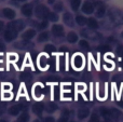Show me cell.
Masks as SVG:
<instances>
[{"instance_id":"6da1fadb","label":"cell","mask_w":123,"mask_h":122,"mask_svg":"<svg viewBox=\"0 0 123 122\" xmlns=\"http://www.w3.org/2000/svg\"><path fill=\"white\" fill-rule=\"evenodd\" d=\"M35 13H36V16L38 17V18H41V19L44 21L45 18H48V15H49L50 11L45 6H43V4H39V6L35 9Z\"/></svg>"},{"instance_id":"7a4b0ae2","label":"cell","mask_w":123,"mask_h":122,"mask_svg":"<svg viewBox=\"0 0 123 122\" xmlns=\"http://www.w3.org/2000/svg\"><path fill=\"white\" fill-rule=\"evenodd\" d=\"M24 27H25V23H24L23 21H21V19H13V21H11L10 23L6 25L8 29L15 30V31H17V32L23 30Z\"/></svg>"},{"instance_id":"3957f363","label":"cell","mask_w":123,"mask_h":122,"mask_svg":"<svg viewBox=\"0 0 123 122\" xmlns=\"http://www.w3.org/2000/svg\"><path fill=\"white\" fill-rule=\"evenodd\" d=\"M109 16H110L111 21L115 22V23L123 24V12H121V11H118V10L110 11L109 12Z\"/></svg>"},{"instance_id":"277c9868","label":"cell","mask_w":123,"mask_h":122,"mask_svg":"<svg viewBox=\"0 0 123 122\" xmlns=\"http://www.w3.org/2000/svg\"><path fill=\"white\" fill-rule=\"evenodd\" d=\"M94 6H95V4L92 0H86L82 6V11L85 14H91L94 12Z\"/></svg>"},{"instance_id":"5b68a950","label":"cell","mask_w":123,"mask_h":122,"mask_svg":"<svg viewBox=\"0 0 123 122\" xmlns=\"http://www.w3.org/2000/svg\"><path fill=\"white\" fill-rule=\"evenodd\" d=\"M14 47L17 48V49H21V50H29L34 47V43H31L28 40H22V41H19V42L15 43Z\"/></svg>"},{"instance_id":"8992f818","label":"cell","mask_w":123,"mask_h":122,"mask_svg":"<svg viewBox=\"0 0 123 122\" xmlns=\"http://www.w3.org/2000/svg\"><path fill=\"white\" fill-rule=\"evenodd\" d=\"M17 34H18V32L15 31V30L8 29V28H6V30L4 31V40L8 41V42H11V41H13V40L16 39Z\"/></svg>"},{"instance_id":"52a82bcc","label":"cell","mask_w":123,"mask_h":122,"mask_svg":"<svg viewBox=\"0 0 123 122\" xmlns=\"http://www.w3.org/2000/svg\"><path fill=\"white\" fill-rule=\"evenodd\" d=\"M34 13V8H32L31 3H25L22 6V14L25 15L27 17H30Z\"/></svg>"},{"instance_id":"ba28073f","label":"cell","mask_w":123,"mask_h":122,"mask_svg":"<svg viewBox=\"0 0 123 122\" xmlns=\"http://www.w3.org/2000/svg\"><path fill=\"white\" fill-rule=\"evenodd\" d=\"M2 14H3V16L6 17V18L11 19V21H13V19L15 18V16H16L15 11L12 10L11 8H4L3 10H2Z\"/></svg>"},{"instance_id":"9c48e42d","label":"cell","mask_w":123,"mask_h":122,"mask_svg":"<svg viewBox=\"0 0 123 122\" xmlns=\"http://www.w3.org/2000/svg\"><path fill=\"white\" fill-rule=\"evenodd\" d=\"M24 108V106H22V105H13V106H11L10 108H9V115L10 116H17V115L21 112V110Z\"/></svg>"},{"instance_id":"30bf717a","label":"cell","mask_w":123,"mask_h":122,"mask_svg":"<svg viewBox=\"0 0 123 122\" xmlns=\"http://www.w3.org/2000/svg\"><path fill=\"white\" fill-rule=\"evenodd\" d=\"M52 34L55 37H63L64 36V28L61 25H53L52 26Z\"/></svg>"},{"instance_id":"8fae6325","label":"cell","mask_w":123,"mask_h":122,"mask_svg":"<svg viewBox=\"0 0 123 122\" xmlns=\"http://www.w3.org/2000/svg\"><path fill=\"white\" fill-rule=\"evenodd\" d=\"M35 36H36V30H35V29H27L26 31L23 32V35H22V38H23V40L30 41Z\"/></svg>"},{"instance_id":"7c38bea8","label":"cell","mask_w":123,"mask_h":122,"mask_svg":"<svg viewBox=\"0 0 123 122\" xmlns=\"http://www.w3.org/2000/svg\"><path fill=\"white\" fill-rule=\"evenodd\" d=\"M90 115V110L86 107H82L78 110V118L79 119H84Z\"/></svg>"},{"instance_id":"4fadbf2b","label":"cell","mask_w":123,"mask_h":122,"mask_svg":"<svg viewBox=\"0 0 123 122\" xmlns=\"http://www.w3.org/2000/svg\"><path fill=\"white\" fill-rule=\"evenodd\" d=\"M64 22H65V24H67L68 26H74V17H72V15L70 14L69 12H66L65 14H64Z\"/></svg>"},{"instance_id":"5bb4252c","label":"cell","mask_w":123,"mask_h":122,"mask_svg":"<svg viewBox=\"0 0 123 122\" xmlns=\"http://www.w3.org/2000/svg\"><path fill=\"white\" fill-rule=\"evenodd\" d=\"M43 110H44V106H43L42 104H35V105L32 106V111H34V114L38 115V116L42 114Z\"/></svg>"},{"instance_id":"9a60e30c","label":"cell","mask_w":123,"mask_h":122,"mask_svg":"<svg viewBox=\"0 0 123 122\" xmlns=\"http://www.w3.org/2000/svg\"><path fill=\"white\" fill-rule=\"evenodd\" d=\"M121 117V111L118 109H110V118L113 121H118Z\"/></svg>"},{"instance_id":"2e32d148","label":"cell","mask_w":123,"mask_h":122,"mask_svg":"<svg viewBox=\"0 0 123 122\" xmlns=\"http://www.w3.org/2000/svg\"><path fill=\"white\" fill-rule=\"evenodd\" d=\"M74 64L76 68H81L83 66V58L81 55H76L74 58Z\"/></svg>"},{"instance_id":"e0dca14e","label":"cell","mask_w":123,"mask_h":122,"mask_svg":"<svg viewBox=\"0 0 123 122\" xmlns=\"http://www.w3.org/2000/svg\"><path fill=\"white\" fill-rule=\"evenodd\" d=\"M86 24L90 27V29H97L98 28V23L96 22L95 18H87L86 19Z\"/></svg>"},{"instance_id":"ac0fdd59","label":"cell","mask_w":123,"mask_h":122,"mask_svg":"<svg viewBox=\"0 0 123 122\" xmlns=\"http://www.w3.org/2000/svg\"><path fill=\"white\" fill-rule=\"evenodd\" d=\"M29 121V114L26 111H24L23 114H21L17 118L16 122H28Z\"/></svg>"},{"instance_id":"d6986e66","label":"cell","mask_w":123,"mask_h":122,"mask_svg":"<svg viewBox=\"0 0 123 122\" xmlns=\"http://www.w3.org/2000/svg\"><path fill=\"white\" fill-rule=\"evenodd\" d=\"M44 109L47 110L49 114H52V112H54L56 109H57V106L53 103H49V104H47V106L44 107Z\"/></svg>"},{"instance_id":"ffe728a7","label":"cell","mask_w":123,"mask_h":122,"mask_svg":"<svg viewBox=\"0 0 123 122\" xmlns=\"http://www.w3.org/2000/svg\"><path fill=\"white\" fill-rule=\"evenodd\" d=\"M78 40V36H77V34L76 32H69L68 34V36H67V41L68 42H70V43H74L76 41Z\"/></svg>"},{"instance_id":"44dd1931","label":"cell","mask_w":123,"mask_h":122,"mask_svg":"<svg viewBox=\"0 0 123 122\" xmlns=\"http://www.w3.org/2000/svg\"><path fill=\"white\" fill-rule=\"evenodd\" d=\"M81 6V0H71L70 2V6L74 11H78V9Z\"/></svg>"},{"instance_id":"7402d4cb","label":"cell","mask_w":123,"mask_h":122,"mask_svg":"<svg viewBox=\"0 0 123 122\" xmlns=\"http://www.w3.org/2000/svg\"><path fill=\"white\" fill-rule=\"evenodd\" d=\"M105 13H106V8H105V6L100 4V6H98L97 12H96V16L97 17H103L105 15Z\"/></svg>"},{"instance_id":"603a6c76","label":"cell","mask_w":123,"mask_h":122,"mask_svg":"<svg viewBox=\"0 0 123 122\" xmlns=\"http://www.w3.org/2000/svg\"><path fill=\"white\" fill-rule=\"evenodd\" d=\"M68 118H69V111L67 109H65L63 111V114H62L58 122H68Z\"/></svg>"},{"instance_id":"cb8c5ba5","label":"cell","mask_w":123,"mask_h":122,"mask_svg":"<svg viewBox=\"0 0 123 122\" xmlns=\"http://www.w3.org/2000/svg\"><path fill=\"white\" fill-rule=\"evenodd\" d=\"M47 40H49V34H48L47 31L41 32V34L38 36V41L39 42H44V41H47Z\"/></svg>"},{"instance_id":"d4e9b609","label":"cell","mask_w":123,"mask_h":122,"mask_svg":"<svg viewBox=\"0 0 123 122\" xmlns=\"http://www.w3.org/2000/svg\"><path fill=\"white\" fill-rule=\"evenodd\" d=\"M76 22L79 24L80 26H83L86 24V18H85L83 15H77L76 17Z\"/></svg>"},{"instance_id":"484cf974","label":"cell","mask_w":123,"mask_h":122,"mask_svg":"<svg viewBox=\"0 0 123 122\" xmlns=\"http://www.w3.org/2000/svg\"><path fill=\"white\" fill-rule=\"evenodd\" d=\"M99 111H100V115H102L105 119L110 118V109H107V108H100Z\"/></svg>"},{"instance_id":"4316f807","label":"cell","mask_w":123,"mask_h":122,"mask_svg":"<svg viewBox=\"0 0 123 122\" xmlns=\"http://www.w3.org/2000/svg\"><path fill=\"white\" fill-rule=\"evenodd\" d=\"M48 19L51 22H57L58 21V16L55 12H50L49 15H48Z\"/></svg>"},{"instance_id":"83f0119b","label":"cell","mask_w":123,"mask_h":122,"mask_svg":"<svg viewBox=\"0 0 123 122\" xmlns=\"http://www.w3.org/2000/svg\"><path fill=\"white\" fill-rule=\"evenodd\" d=\"M21 79L26 81V80H30L31 79V73L29 71H24V73H21Z\"/></svg>"},{"instance_id":"f1b7e54d","label":"cell","mask_w":123,"mask_h":122,"mask_svg":"<svg viewBox=\"0 0 123 122\" xmlns=\"http://www.w3.org/2000/svg\"><path fill=\"white\" fill-rule=\"evenodd\" d=\"M79 45H80V48L83 49V50H89L90 49V44L86 40H81L80 42H79Z\"/></svg>"},{"instance_id":"f546056e","label":"cell","mask_w":123,"mask_h":122,"mask_svg":"<svg viewBox=\"0 0 123 122\" xmlns=\"http://www.w3.org/2000/svg\"><path fill=\"white\" fill-rule=\"evenodd\" d=\"M55 47H54L53 44H47L44 47V51L47 52V53H52V52H54L55 51Z\"/></svg>"},{"instance_id":"4dcf8cb0","label":"cell","mask_w":123,"mask_h":122,"mask_svg":"<svg viewBox=\"0 0 123 122\" xmlns=\"http://www.w3.org/2000/svg\"><path fill=\"white\" fill-rule=\"evenodd\" d=\"M63 3L62 2H57V3L54 4V10H55V12H62L63 11Z\"/></svg>"},{"instance_id":"1f68e13d","label":"cell","mask_w":123,"mask_h":122,"mask_svg":"<svg viewBox=\"0 0 123 122\" xmlns=\"http://www.w3.org/2000/svg\"><path fill=\"white\" fill-rule=\"evenodd\" d=\"M37 27L39 28V29H45V28L48 27V21H42L41 23H39V24H37Z\"/></svg>"},{"instance_id":"d6a6232c","label":"cell","mask_w":123,"mask_h":122,"mask_svg":"<svg viewBox=\"0 0 123 122\" xmlns=\"http://www.w3.org/2000/svg\"><path fill=\"white\" fill-rule=\"evenodd\" d=\"M97 50L100 52H107V51H110V47H108L107 44H103L100 47H98Z\"/></svg>"},{"instance_id":"836d02e7","label":"cell","mask_w":123,"mask_h":122,"mask_svg":"<svg viewBox=\"0 0 123 122\" xmlns=\"http://www.w3.org/2000/svg\"><path fill=\"white\" fill-rule=\"evenodd\" d=\"M90 122H99V117L97 114H92L91 118H90Z\"/></svg>"},{"instance_id":"e575fe53","label":"cell","mask_w":123,"mask_h":122,"mask_svg":"<svg viewBox=\"0 0 123 122\" xmlns=\"http://www.w3.org/2000/svg\"><path fill=\"white\" fill-rule=\"evenodd\" d=\"M41 93H42V89H41V86L37 85L36 89H35V94H36L37 96H40Z\"/></svg>"},{"instance_id":"d590c367","label":"cell","mask_w":123,"mask_h":122,"mask_svg":"<svg viewBox=\"0 0 123 122\" xmlns=\"http://www.w3.org/2000/svg\"><path fill=\"white\" fill-rule=\"evenodd\" d=\"M6 111V105H3V104H0V116H2V115H3Z\"/></svg>"},{"instance_id":"8d00e7d4","label":"cell","mask_w":123,"mask_h":122,"mask_svg":"<svg viewBox=\"0 0 123 122\" xmlns=\"http://www.w3.org/2000/svg\"><path fill=\"white\" fill-rule=\"evenodd\" d=\"M117 53H118V55L123 56V45H118V48H117Z\"/></svg>"},{"instance_id":"74e56055","label":"cell","mask_w":123,"mask_h":122,"mask_svg":"<svg viewBox=\"0 0 123 122\" xmlns=\"http://www.w3.org/2000/svg\"><path fill=\"white\" fill-rule=\"evenodd\" d=\"M43 122H55V119L53 117H45L43 119Z\"/></svg>"},{"instance_id":"f35d334b","label":"cell","mask_w":123,"mask_h":122,"mask_svg":"<svg viewBox=\"0 0 123 122\" xmlns=\"http://www.w3.org/2000/svg\"><path fill=\"white\" fill-rule=\"evenodd\" d=\"M40 65H41V67H44L45 66V57H44V56H42V57H41Z\"/></svg>"},{"instance_id":"ab89813d","label":"cell","mask_w":123,"mask_h":122,"mask_svg":"<svg viewBox=\"0 0 123 122\" xmlns=\"http://www.w3.org/2000/svg\"><path fill=\"white\" fill-rule=\"evenodd\" d=\"M3 27H4V24H3V22H1L0 21V32L3 30Z\"/></svg>"},{"instance_id":"60d3db41","label":"cell","mask_w":123,"mask_h":122,"mask_svg":"<svg viewBox=\"0 0 123 122\" xmlns=\"http://www.w3.org/2000/svg\"><path fill=\"white\" fill-rule=\"evenodd\" d=\"M3 50H4V45H3V43L0 42V51H3Z\"/></svg>"},{"instance_id":"b9f144b4","label":"cell","mask_w":123,"mask_h":122,"mask_svg":"<svg viewBox=\"0 0 123 122\" xmlns=\"http://www.w3.org/2000/svg\"><path fill=\"white\" fill-rule=\"evenodd\" d=\"M61 51L62 52H65V51H68V49H67V48H65V47H62L61 48Z\"/></svg>"},{"instance_id":"7bdbcfd3","label":"cell","mask_w":123,"mask_h":122,"mask_svg":"<svg viewBox=\"0 0 123 122\" xmlns=\"http://www.w3.org/2000/svg\"><path fill=\"white\" fill-rule=\"evenodd\" d=\"M48 2H49L50 4H52V3H54V2H55V0H48Z\"/></svg>"},{"instance_id":"ee69618b","label":"cell","mask_w":123,"mask_h":122,"mask_svg":"<svg viewBox=\"0 0 123 122\" xmlns=\"http://www.w3.org/2000/svg\"><path fill=\"white\" fill-rule=\"evenodd\" d=\"M13 1H17V2H25L27 0H13Z\"/></svg>"},{"instance_id":"f6af8a7d","label":"cell","mask_w":123,"mask_h":122,"mask_svg":"<svg viewBox=\"0 0 123 122\" xmlns=\"http://www.w3.org/2000/svg\"><path fill=\"white\" fill-rule=\"evenodd\" d=\"M104 122H112V121H111V120H109V119H106V120H105Z\"/></svg>"},{"instance_id":"bcb514c9","label":"cell","mask_w":123,"mask_h":122,"mask_svg":"<svg viewBox=\"0 0 123 122\" xmlns=\"http://www.w3.org/2000/svg\"><path fill=\"white\" fill-rule=\"evenodd\" d=\"M119 105L121 106V107H123V102H120V103H119Z\"/></svg>"},{"instance_id":"7dc6e473","label":"cell","mask_w":123,"mask_h":122,"mask_svg":"<svg viewBox=\"0 0 123 122\" xmlns=\"http://www.w3.org/2000/svg\"><path fill=\"white\" fill-rule=\"evenodd\" d=\"M0 122H6V120H0Z\"/></svg>"},{"instance_id":"c3c4849f","label":"cell","mask_w":123,"mask_h":122,"mask_svg":"<svg viewBox=\"0 0 123 122\" xmlns=\"http://www.w3.org/2000/svg\"><path fill=\"white\" fill-rule=\"evenodd\" d=\"M121 66L123 67V61H122V62H121Z\"/></svg>"},{"instance_id":"681fc988","label":"cell","mask_w":123,"mask_h":122,"mask_svg":"<svg viewBox=\"0 0 123 122\" xmlns=\"http://www.w3.org/2000/svg\"><path fill=\"white\" fill-rule=\"evenodd\" d=\"M34 122H40V121H39V120H35Z\"/></svg>"},{"instance_id":"f907efd6","label":"cell","mask_w":123,"mask_h":122,"mask_svg":"<svg viewBox=\"0 0 123 122\" xmlns=\"http://www.w3.org/2000/svg\"><path fill=\"white\" fill-rule=\"evenodd\" d=\"M122 37H123V31H122Z\"/></svg>"},{"instance_id":"816d5d0a","label":"cell","mask_w":123,"mask_h":122,"mask_svg":"<svg viewBox=\"0 0 123 122\" xmlns=\"http://www.w3.org/2000/svg\"><path fill=\"white\" fill-rule=\"evenodd\" d=\"M70 122H74V121H70Z\"/></svg>"}]
</instances>
